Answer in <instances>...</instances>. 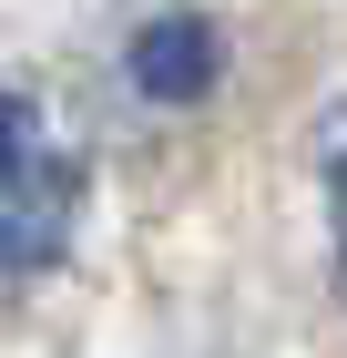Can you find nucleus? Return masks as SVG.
<instances>
[{
	"mask_svg": "<svg viewBox=\"0 0 347 358\" xmlns=\"http://www.w3.org/2000/svg\"><path fill=\"white\" fill-rule=\"evenodd\" d=\"M82 215V164L61 123L21 92H0V287H31L41 266H61Z\"/></svg>",
	"mask_w": 347,
	"mask_h": 358,
	"instance_id": "obj_1",
	"label": "nucleus"
},
{
	"mask_svg": "<svg viewBox=\"0 0 347 358\" xmlns=\"http://www.w3.org/2000/svg\"><path fill=\"white\" fill-rule=\"evenodd\" d=\"M214 72H225V41H214V21H194V10H163V21L133 31V92L143 103H205Z\"/></svg>",
	"mask_w": 347,
	"mask_h": 358,
	"instance_id": "obj_2",
	"label": "nucleus"
},
{
	"mask_svg": "<svg viewBox=\"0 0 347 358\" xmlns=\"http://www.w3.org/2000/svg\"><path fill=\"white\" fill-rule=\"evenodd\" d=\"M327 205H337V256H347V154H337V185H327Z\"/></svg>",
	"mask_w": 347,
	"mask_h": 358,
	"instance_id": "obj_3",
	"label": "nucleus"
}]
</instances>
